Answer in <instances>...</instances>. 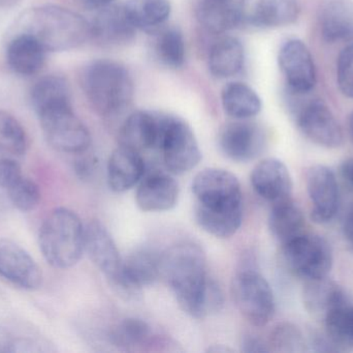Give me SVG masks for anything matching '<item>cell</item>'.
Returning a JSON list of instances; mask_svg holds the SVG:
<instances>
[{
	"mask_svg": "<svg viewBox=\"0 0 353 353\" xmlns=\"http://www.w3.org/2000/svg\"><path fill=\"white\" fill-rule=\"evenodd\" d=\"M3 189L0 188V217L3 215L6 209V199L3 195Z\"/></svg>",
	"mask_w": 353,
	"mask_h": 353,
	"instance_id": "cell-46",
	"label": "cell"
},
{
	"mask_svg": "<svg viewBox=\"0 0 353 353\" xmlns=\"http://www.w3.org/2000/svg\"><path fill=\"white\" fill-rule=\"evenodd\" d=\"M319 26L327 43L353 41V0H329L323 4Z\"/></svg>",
	"mask_w": 353,
	"mask_h": 353,
	"instance_id": "cell-24",
	"label": "cell"
},
{
	"mask_svg": "<svg viewBox=\"0 0 353 353\" xmlns=\"http://www.w3.org/2000/svg\"><path fill=\"white\" fill-rule=\"evenodd\" d=\"M161 269L187 314L201 319L221 310L223 292L208 275L205 255L199 245L179 242L168 249L161 254Z\"/></svg>",
	"mask_w": 353,
	"mask_h": 353,
	"instance_id": "cell-1",
	"label": "cell"
},
{
	"mask_svg": "<svg viewBox=\"0 0 353 353\" xmlns=\"http://www.w3.org/2000/svg\"><path fill=\"white\" fill-rule=\"evenodd\" d=\"M306 220L302 209L292 198L275 203L269 217L272 236L282 245L305 232Z\"/></svg>",
	"mask_w": 353,
	"mask_h": 353,
	"instance_id": "cell-29",
	"label": "cell"
},
{
	"mask_svg": "<svg viewBox=\"0 0 353 353\" xmlns=\"http://www.w3.org/2000/svg\"><path fill=\"white\" fill-rule=\"evenodd\" d=\"M163 112L140 110L124 122L120 131V145L142 153L159 147Z\"/></svg>",
	"mask_w": 353,
	"mask_h": 353,
	"instance_id": "cell-20",
	"label": "cell"
},
{
	"mask_svg": "<svg viewBox=\"0 0 353 353\" xmlns=\"http://www.w3.org/2000/svg\"><path fill=\"white\" fill-rule=\"evenodd\" d=\"M300 12L298 0H257L247 23L257 28H279L294 24Z\"/></svg>",
	"mask_w": 353,
	"mask_h": 353,
	"instance_id": "cell-27",
	"label": "cell"
},
{
	"mask_svg": "<svg viewBox=\"0 0 353 353\" xmlns=\"http://www.w3.org/2000/svg\"><path fill=\"white\" fill-rule=\"evenodd\" d=\"M288 271L304 281L327 277L334 263L331 245L323 236L304 233L282 245Z\"/></svg>",
	"mask_w": 353,
	"mask_h": 353,
	"instance_id": "cell-6",
	"label": "cell"
},
{
	"mask_svg": "<svg viewBox=\"0 0 353 353\" xmlns=\"http://www.w3.org/2000/svg\"><path fill=\"white\" fill-rule=\"evenodd\" d=\"M348 124H350V132L353 139V111L350 115V120H348Z\"/></svg>",
	"mask_w": 353,
	"mask_h": 353,
	"instance_id": "cell-47",
	"label": "cell"
},
{
	"mask_svg": "<svg viewBox=\"0 0 353 353\" xmlns=\"http://www.w3.org/2000/svg\"><path fill=\"white\" fill-rule=\"evenodd\" d=\"M342 230H343L344 238L353 246V199L346 207L343 222H342Z\"/></svg>",
	"mask_w": 353,
	"mask_h": 353,
	"instance_id": "cell-40",
	"label": "cell"
},
{
	"mask_svg": "<svg viewBox=\"0 0 353 353\" xmlns=\"http://www.w3.org/2000/svg\"><path fill=\"white\" fill-rule=\"evenodd\" d=\"M161 255L140 249L123 259L121 274L112 283L114 289L128 298L140 296L142 289L154 284L161 276Z\"/></svg>",
	"mask_w": 353,
	"mask_h": 353,
	"instance_id": "cell-13",
	"label": "cell"
},
{
	"mask_svg": "<svg viewBox=\"0 0 353 353\" xmlns=\"http://www.w3.org/2000/svg\"><path fill=\"white\" fill-rule=\"evenodd\" d=\"M99 10L90 23L91 39L105 48L123 47L134 41L137 28L124 6L112 3Z\"/></svg>",
	"mask_w": 353,
	"mask_h": 353,
	"instance_id": "cell-16",
	"label": "cell"
},
{
	"mask_svg": "<svg viewBox=\"0 0 353 353\" xmlns=\"http://www.w3.org/2000/svg\"><path fill=\"white\" fill-rule=\"evenodd\" d=\"M145 162L139 151L120 145L108 163V182L114 192L123 193L134 188L144 178Z\"/></svg>",
	"mask_w": 353,
	"mask_h": 353,
	"instance_id": "cell-23",
	"label": "cell"
},
{
	"mask_svg": "<svg viewBox=\"0 0 353 353\" xmlns=\"http://www.w3.org/2000/svg\"><path fill=\"white\" fill-rule=\"evenodd\" d=\"M303 303L311 316L323 321L332 311L350 302L343 288L337 282L325 277L305 281Z\"/></svg>",
	"mask_w": 353,
	"mask_h": 353,
	"instance_id": "cell-22",
	"label": "cell"
},
{
	"mask_svg": "<svg viewBox=\"0 0 353 353\" xmlns=\"http://www.w3.org/2000/svg\"><path fill=\"white\" fill-rule=\"evenodd\" d=\"M0 277L25 290L37 289L43 282L34 259L22 247L6 238L0 240Z\"/></svg>",
	"mask_w": 353,
	"mask_h": 353,
	"instance_id": "cell-15",
	"label": "cell"
},
{
	"mask_svg": "<svg viewBox=\"0 0 353 353\" xmlns=\"http://www.w3.org/2000/svg\"><path fill=\"white\" fill-rule=\"evenodd\" d=\"M85 252L111 284L117 280L123 259L111 234L99 222H90L85 227Z\"/></svg>",
	"mask_w": 353,
	"mask_h": 353,
	"instance_id": "cell-19",
	"label": "cell"
},
{
	"mask_svg": "<svg viewBox=\"0 0 353 353\" xmlns=\"http://www.w3.org/2000/svg\"><path fill=\"white\" fill-rule=\"evenodd\" d=\"M179 184L163 172H153L139 182L136 201L142 211L159 213L174 209L178 202Z\"/></svg>",
	"mask_w": 353,
	"mask_h": 353,
	"instance_id": "cell-21",
	"label": "cell"
},
{
	"mask_svg": "<svg viewBox=\"0 0 353 353\" xmlns=\"http://www.w3.org/2000/svg\"><path fill=\"white\" fill-rule=\"evenodd\" d=\"M151 332L148 323L141 319L128 318L122 321L114 330L113 341L121 347H136L143 345L150 339Z\"/></svg>",
	"mask_w": 353,
	"mask_h": 353,
	"instance_id": "cell-35",
	"label": "cell"
},
{
	"mask_svg": "<svg viewBox=\"0 0 353 353\" xmlns=\"http://www.w3.org/2000/svg\"><path fill=\"white\" fill-rule=\"evenodd\" d=\"M39 242L48 263L56 269H70L85 252V227L76 213L59 207L41 224Z\"/></svg>",
	"mask_w": 353,
	"mask_h": 353,
	"instance_id": "cell-5",
	"label": "cell"
},
{
	"mask_svg": "<svg viewBox=\"0 0 353 353\" xmlns=\"http://www.w3.org/2000/svg\"><path fill=\"white\" fill-rule=\"evenodd\" d=\"M232 294L236 308L254 327L267 325L275 314V298L269 282L253 269H243L232 280Z\"/></svg>",
	"mask_w": 353,
	"mask_h": 353,
	"instance_id": "cell-8",
	"label": "cell"
},
{
	"mask_svg": "<svg viewBox=\"0 0 353 353\" xmlns=\"http://www.w3.org/2000/svg\"><path fill=\"white\" fill-rule=\"evenodd\" d=\"M342 178L353 188V158H348L340 167Z\"/></svg>",
	"mask_w": 353,
	"mask_h": 353,
	"instance_id": "cell-43",
	"label": "cell"
},
{
	"mask_svg": "<svg viewBox=\"0 0 353 353\" xmlns=\"http://www.w3.org/2000/svg\"><path fill=\"white\" fill-rule=\"evenodd\" d=\"M46 52L45 48L30 35L17 33L8 44L6 60L17 74L32 76L43 68Z\"/></svg>",
	"mask_w": 353,
	"mask_h": 353,
	"instance_id": "cell-26",
	"label": "cell"
},
{
	"mask_svg": "<svg viewBox=\"0 0 353 353\" xmlns=\"http://www.w3.org/2000/svg\"><path fill=\"white\" fill-rule=\"evenodd\" d=\"M194 215L201 229L215 238L234 236L243 221V193L240 182L228 170L203 169L192 182Z\"/></svg>",
	"mask_w": 353,
	"mask_h": 353,
	"instance_id": "cell-2",
	"label": "cell"
},
{
	"mask_svg": "<svg viewBox=\"0 0 353 353\" xmlns=\"http://www.w3.org/2000/svg\"><path fill=\"white\" fill-rule=\"evenodd\" d=\"M28 139L20 122L0 110V158L17 159L26 153Z\"/></svg>",
	"mask_w": 353,
	"mask_h": 353,
	"instance_id": "cell-34",
	"label": "cell"
},
{
	"mask_svg": "<svg viewBox=\"0 0 353 353\" xmlns=\"http://www.w3.org/2000/svg\"><path fill=\"white\" fill-rule=\"evenodd\" d=\"M124 8L137 30L149 35L167 25L172 14L171 0H128Z\"/></svg>",
	"mask_w": 353,
	"mask_h": 353,
	"instance_id": "cell-30",
	"label": "cell"
},
{
	"mask_svg": "<svg viewBox=\"0 0 353 353\" xmlns=\"http://www.w3.org/2000/svg\"><path fill=\"white\" fill-rule=\"evenodd\" d=\"M157 151L171 173L181 175L194 169L201 159L199 142L191 126L179 116L163 113Z\"/></svg>",
	"mask_w": 353,
	"mask_h": 353,
	"instance_id": "cell-7",
	"label": "cell"
},
{
	"mask_svg": "<svg viewBox=\"0 0 353 353\" xmlns=\"http://www.w3.org/2000/svg\"><path fill=\"white\" fill-rule=\"evenodd\" d=\"M243 352H270L269 345L263 340L259 338L250 337L245 338L243 341Z\"/></svg>",
	"mask_w": 353,
	"mask_h": 353,
	"instance_id": "cell-41",
	"label": "cell"
},
{
	"mask_svg": "<svg viewBox=\"0 0 353 353\" xmlns=\"http://www.w3.org/2000/svg\"><path fill=\"white\" fill-rule=\"evenodd\" d=\"M270 352H296L304 350L302 332L290 323L277 325L270 336Z\"/></svg>",
	"mask_w": 353,
	"mask_h": 353,
	"instance_id": "cell-37",
	"label": "cell"
},
{
	"mask_svg": "<svg viewBox=\"0 0 353 353\" xmlns=\"http://www.w3.org/2000/svg\"><path fill=\"white\" fill-rule=\"evenodd\" d=\"M296 126L308 140L325 149L343 144L341 126L332 110L321 99H308L292 106Z\"/></svg>",
	"mask_w": 353,
	"mask_h": 353,
	"instance_id": "cell-10",
	"label": "cell"
},
{
	"mask_svg": "<svg viewBox=\"0 0 353 353\" xmlns=\"http://www.w3.org/2000/svg\"><path fill=\"white\" fill-rule=\"evenodd\" d=\"M337 84L346 97L353 99V44L344 48L338 57Z\"/></svg>",
	"mask_w": 353,
	"mask_h": 353,
	"instance_id": "cell-38",
	"label": "cell"
},
{
	"mask_svg": "<svg viewBox=\"0 0 353 353\" xmlns=\"http://www.w3.org/2000/svg\"><path fill=\"white\" fill-rule=\"evenodd\" d=\"M6 196L19 211L26 213L37 209L41 201V191L32 180L22 176L6 190Z\"/></svg>",
	"mask_w": 353,
	"mask_h": 353,
	"instance_id": "cell-36",
	"label": "cell"
},
{
	"mask_svg": "<svg viewBox=\"0 0 353 353\" xmlns=\"http://www.w3.org/2000/svg\"><path fill=\"white\" fill-rule=\"evenodd\" d=\"M278 64L288 90L310 93L316 84V68L310 50L304 41L290 39L284 41L278 53Z\"/></svg>",
	"mask_w": 353,
	"mask_h": 353,
	"instance_id": "cell-12",
	"label": "cell"
},
{
	"mask_svg": "<svg viewBox=\"0 0 353 353\" xmlns=\"http://www.w3.org/2000/svg\"><path fill=\"white\" fill-rule=\"evenodd\" d=\"M20 165L10 158H0V188L4 191L22 178Z\"/></svg>",
	"mask_w": 353,
	"mask_h": 353,
	"instance_id": "cell-39",
	"label": "cell"
},
{
	"mask_svg": "<svg viewBox=\"0 0 353 353\" xmlns=\"http://www.w3.org/2000/svg\"><path fill=\"white\" fill-rule=\"evenodd\" d=\"M221 103L224 111L234 120H250L263 108L259 93L240 81H232L224 85L221 91Z\"/></svg>",
	"mask_w": 353,
	"mask_h": 353,
	"instance_id": "cell-28",
	"label": "cell"
},
{
	"mask_svg": "<svg viewBox=\"0 0 353 353\" xmlns=\"http://www.w3.org/2000/svg\"><path fill=\"white\" fill-rule=\"evenodd\" d=\"M244 64V46L236 37L230 35L220 37L210 49L208 66L215 78H232L240 74Z\"/></svg>",
	"mask_w": 353,
	"mask_h": 353,
	"instance_id": "cell-25",
	"label": "cell"
},
{
	"mask_svg": "<svg viewBox=\"0 0 353 353\" xmlns=\"http://www.w3.org/2000/svg\"><path fill=\"white\" fill-rule=\"evenodd\" d=\"M31 104L37 114L72 105L70 85L63 77L50 75L39 79L31 89Z\"/></svg>",
	"mask_w": 353,
	"mask_h": 353,
	"instance_id": "cell-32",
	"label": "cell"
},
{
	"mask_svg": "<svg viewBox=\"0 0 353 353\" xmlns=\"http://www.w3.org/2000/svg\"><path fill=\"white\" fill-rule=\"evenodd\" d=\"M247 0H193L199 24L213 33L232 30L246 22Z\"/></svg>",
	"mask_w": 353,
	"mask_h": 353,
	"instance_id": "cell-17",
	"label": "cell"
},
{
	"mask_svg": "<svg viewBox=\"0 0 353 353\" xmlns=\"http://www.w3.org/2000/svg\"><path fill=\"white\" fill-rule=\"evenodd\" d=\"M87 8H94V10H101L113 3L114 0H81Z\"/></svg>",
	"mask_w": 353,
	"mask_h": 353,
	"instance_id": "cell-44",
	"label": "cell"
},
{
	"mask_svg": "<svg viewBox=\"0 0 353 353\" xmlns=\"http://www.w3.org/2000/svg\"><path fill=\"white\" fill-rule=\"evenodd\" d=\"M80 83L93 109L103 116L123 111L134 99V83L125 66L111 59H97L82 68Z\"/></svg>",
	"mask_w": 353,
	"mask_h": 353,
	"instance_id": "cell-4",
	"label": "cell"
},
{
	"mask_svg": "<svg viewBox=\"0 0 353 353\" xmlns=\"http://www.w3.org/2000/svg\"><path fill=\"white\" fill-rule=\"evenodd\" d=\"M49 144L62 153H84L91 144L88 128L77 117L72 106L53 108L37 114Z\"/></svg>",
	"mask_w": 353,
	"mask_h": 353,
	"instance_id": "cell-9",
	"label": "cell"
},
{
	"mask_svg": "<svg viewBox=\"0 0 353 353\" xmlns=\"http://www.w3.org/2000/svg\"><path fill=\"white\" fill-rule=\"evenodd\" d=\"M20 0H0V8H10L16 6Z\"/></svg>",
	"mask_w": 353,
	"mask_h": 353,
	"instance_id": "cell-45",
	"label": "cell"
},
{
	"mask_svg": "<svg viewBox=\"0 0 353 353\" xmlns=\"http://www.w3.org/2000/svg\"><path fill=\"white\" fill-rule=\"evenodd\" d=\"M151 51L153 57L169 68H179L186 58V45L184 35L179 27L165 25L151 33Z\"/></svg>",
	"mask_w": 353,
	"mask_h": 353,
	"instance_id": "cell-31",
	"label": "cell"
},
{
	"mask_svg": "<svg viewBox=\"0 0 353 353\" xmlns=\"http://www.w3.org/2000/svg\"><path fill=\"white\" fill-rule=\"evenodd\" d=\"M306 187L313 221L329 223L337 215L340 202L339 184L333 170L325 165L311 166L307 170Z\"/></svg>",
	"mask_w": 353,
	"mask_h": 353,
	"instance_id": "cell-14",
	"label": "cell"
},
{
	"mask_svg": "<svg viewBox=\"0 0 353 353\" xmlns=\"http://www.w3.org/2000/svg\"><path fill=\"white\" fill-rule=\"evenodd\" d=\"M323 323L327 337L339 352L353 350V305L348 303L332 311Z\"/></svg>",
	"mask_w": 353,
	"mask_h": 353,
	"instance_id": "cell-33",
	"label": "cell"
},
{
	"mask_svg": "<svg viewBox=\"0 0 353 353\" xmlns=\"http://www.w3.org/2000/svg\"><path fill=\"white\" fill-rule=\"evenodd\" d=\"M16 30L37 39L47 52L76 49L91 39L90 23L84 17L53 4L23 12L16 22Z\"/></svg>",
	"mask_w": 353,
	"mask_h": 353,
	"instance_id": "cell-3",
	"label": "cell"
},
{
	"mask_svg": "<svg viewBox=\"0 0 353 353\" xmlns=\"http://www.w3.org/2000/svg\"><path fill=\"white\" fill-rule=\"evenodd\" d=\"M250 180L255 193L272 204L292 198V176L280 160L269 158L259 162L253 168Z\"/></svg>",
	"mask_w": 353,
	"mask_h": 353,
	"instance_id": "cell-18",
	"label": "cell"
},
{
	"mask_svg": "<svg viewBox=\"0 0 353 353\" xmlns=\"http://www.w3.org/2000/svg\"><path fill=\"white\" fill-rule=\"evenodd\" d=\"M16 338H12L6 330L0 327V352H12Z\"/></svg>",
	"mask_w": 353,
	"mask_h": 353,
	"instance_id": "cell-42",
	"label": "cell"
},
{
	"mask_svg": "<svg viewBox=\"0 0 353 353\" xmlns=\"http://www.w3.org/2000/svg\"><path fill=\"white\" fill-rule=\"evenodd\" d=\"M218 142L222 153L228 159L247 163L263 153L267 137L259 124L248 120H236L220 130Z\"/></svg>",
	"mask_w": 353,
	"mask_h": 353,
	"instance_id": "cell-11",
	"label": "cell"
}]
</instances>
